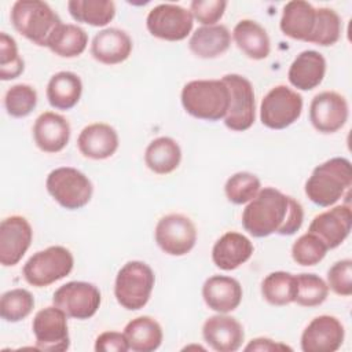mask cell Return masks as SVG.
Returning a JSON list of instances; mask_svg holds the SVG:
<instances>
[{
    "mask_svg": "<svg viewBox=\"0 0 352 352\" xmlns=\"http://www.w3.org/2000/svg\"><path fill=\"white\" fill-rule=\"evenodd\" d=\"M316 21V8L304 0H293L283 6L279 22L280 32L300 41H309Z\"/></svg>",
    "mask_w": 352,
    "mask_h": 352,
    "instance_id": "25",
    "label": "cell"
},
{
    "mask_svg": "<svg viewBox=\"0 0 352 352\" xmlns=\"http://www.w3.org/2000/svg\"><path fill=\"white\" fill-rule=\"evenodd\" d=\"M14 29L38 47H47L50 37L62 23L59 15L41 0H18L10 12Z\"/></svg>",
    "mask_w": 352,
    "mask_h": 352,
    "instance_id": "4",
    "label": "cell"
},
{
    "mask_svg": "<svg viewBox=\"0 0 352 352\" xmlns=\"http://www.w3.org/2000/svg\"><path fill=\"white\" fill-rule=\"evenodd\" d=\"M154 283L155 275L148 264L139 260L128 261L118 270L116 276V300L122 308L138 311L148 302Z\"/></svg>",
    "mask_w": 352,
    "mask_h": 352,
    "instance_id": "5",
    "label": "cell"
},
{
    "mask_svg": "<svg viewBox=\"0 0 352 352\" xmlns=\"http://www.w3.org/2000/svg\"><path fill=\"white\" fill-rule=\"evenodd\" d=\"M37 106V92L29 84H15L4 95V107L14 118L28 117Z\"/></svg>",
    "mask_w": 352,
    "mask_h": 352,
    "instance_id": "38",
    "label": "cell"
},
{
    "mask_svg": "<svg viewBox=\"0 0 352 352\" xmlns=\"http://www.w3.org/2000/svg\"><path fill=\"white\" fill-rule=\"evenodd\" d=\"M202 337L216 352H235L242 346L245 331L235 318L227 314H217L205 320Z\"/></svg>",
    "mask_w": 352,
    "mask_h": 352,
    "instance_id": "18",
    "label": "cell"
},
{
    "mask_svg": "<svg viewBox=\"0 0 352 352\" xmlns=\"http://www.w3.org/2000/svg\"><path fill=\"white\" fill-rule=\"evenodd\" d=\"M32 330L36 348L40 351L62 352L70 346L67 315L55 305L45 307L34 315Z\"/></svg>",
    "mask_w": 352,
    "mask_h": 352,
    "instance_id": "13",
    "label": "cell"
},
{
    "mask_svg": "<svg viewBox=\"0 0 352 352\" xmlns=\"http://www.w3.org/2000/svg\"><path fill=\"white\" fill-rule=\"evenodd\" d=\"M180 99L186 113L205 121L224 120L230 107V91L223 80L188 81Z\"/></svg>",
    "mask_w": 352,
    "mask_h": 352,
    "instance_id": "3",
    "label": "cell"
},
{
    "mask_svg": "<svg viewBox=\"0 0 352 352\" xmlns=\"http://www.w3.org/2000/svg\"><path fill=\"white\" fill-rule=\"evenodd\" d=\"M352 227V210L349 205H337L316 214L308 231L318 235L327 249L338 248L349 235Z\"/></svg>",
    "mask_w": 352,
    "mask_h": 352,
    "instance_id": "17",
    "label": "cell"
},
{
    "mask_svg": "<svg viewBox=\"0 0 352 352\" xmlns=\"http://www.w3.org/2000/svg\"><path fill=\"white\" fill-rule=\"evenodd\" d=\"M25 70V62L18 52L14 37L0 33V80L10 81L19 77Z\"/></svg>",
    "mask_w": 352,
    "mask_h": 352,
    "instance_id": "40",
    "label": "cell"
},
{
    "mask_svg": "<svg viewBox=\"0 0 352 352\" xmlns=\"http://www.w3.org/2000/svg\"><path fill=\"white\" fill-rule=\"evenodd\" d=\"M67 10L76 22L95 28L109 25L116 16V4L111 0H70Z\"/></svg>",
    "mask_w": 352,
    "mask_h": 352,
    "instance_id": "32",
    "label": "cell"
},
{
    "mask_svg": "<svg viewBox=\"0 0 352 352\" xmlns=\"http://www.w3.org/2000/svg\"><path fill=\"white\" fill-rule=\"evenodd\" d=\"M117 131L106 122H94L84 126L77 138L78 151L89 160L102 161L110 158L118 150Z\"/></svg>",
    "mask_w": 352,
    "mask_h": 352,
    "instance_id": "19",
    "label": "cell"
},
{
    "mask_svg": "<svg viewBox=\"0 0 352 352\" xmlns=\"http://www.w3.org/2000/svg\"><path fill=\"white\" fill-rule=\"evenodd\" d=\"M327 250L324 242L318 235L308 231L294 241L292 246V257L302 267H312L324 258Z\"/></svg>",
    "mask_w": 352,
    "mask_h": 352,
    "instance_id": "39",
    "label": "cell"
},
{
    "mask_svg": "<svg viewBox=\"0 0 352 352\" xmlns=\"http://www.w3.org/2000/svg\"><path fill=\"white\" fill-rule=\"evenodd\" d=\"M158 248L169 256L190 253L197 242V228L190 217L182 213H169L161 217L154 230Z\"/></svg>",
    "mask_w": 352,
    "mask_h": 352,
    "instance_id": "12",
    "label": "cell"
},
{
    "mask_svg": "<svg viewBox=\"0 0 352 352\" xmlns=\"http://www.w3.org/2000/svg\"><path fill=\"white\" fill-rule=\"evenodd\" d=\"M230 91V107L224 124L235 132L248 131L256 120V100L252 82L241 74H226L221 78Z\"/></svg>",
    "mask_w": 352,
    "mask_h": 352,
    "instance_id": "10",
    "label": "cell"
},
{
    "mask_svg": "<svg viewBox=\"0 0 352 352\" xmlns=\"http://www.w3.org/2000/svg\"><path fill=\"white\" fill-rule=\"evenodd\" d=\"M194 18L190 10L172 3H162L153 7L146 18L148 33L165 41H182L190 36Z\"/></svg>",
    "mask_w": 352,
    "mask_h": 352,
    "instance_id": "9",
    "label": "cell"
},
{
    "mask_svg": "<svg viewBox=\"0 0 352 352\" xmlns=\"http://www.w3.org/2000/svg\"><path fill=\"white\" fill-rule=\"evenodd\" d=\"M346 99L336 91H323L314 96L309 104V121L320 133H336L348 121Z\"/></svg>",
    "mask_w": 352,
    "mask_h": 352,
    "instance_id": "14",
    "label": "cell"
},
{
    "mask_svg": "<svg viewBox=\"0 0 352 352\" xmlns=\"http://www.w3.org/2000/svg\"><path fill=\"white\" fill-rule=\"evenodd\" d=\"M102 302L100 290L89 282L72 280L59 286L54 296L52 304L60 308L67 318L85 320L92 318Z\"/></svg>",
    "mask_w": 352,
    "mask_h": 352,
    "instance_id": "11",
    "label": "cell"
},
{
    "mask_svg": "<svg viewBox=\"0 0 352 352\" xmlns=\"http://www.w3.org/2000/svg\"><path fill=\"white\" fill-rule=\"evenodd\" d=\"M82 81L73 72H58L55 73L45 89L48 103L58 110L73 109L81 98Z\"/></svg>",
    "mask_w": 352,
    "mask_h": 352,
    "instance_id": "28",
    "label": "cell"
},
{
    "mask_svg": "<svg viewBox=\"0 0 352 352\" xmlns=\"http://www.w3.org/2000/svg\"><path fill=\"white\" fill-rule=\"evenodd\" d=\"M246 352L249 351H260V352H276V351H292V348L286 344H282L279 341H274L267 337H257L252 340L245 348Z\"/></svg>",
    "mask_w": 352,
    "mask_h": 352,
    "instance_id": "44",
    "label": "cell"
},
{
    "mask_svg": "<svg viewBox=\"0 0 352 352\" xmlns=\"http://www.w3.org/2000/svg\"><path fill=\"white\" fill-rule=\"evenodd\" d=\"M296 275L286 271L268 274L261 282V296L275 307H283L294 302Z\"/></svg>",
    "mask_w": 352,
    "mask_h": 352,
    "instance_id": "33",
    "label": "cell"
},
{
    "mask_svg": "<svg viewBox=\"0 0 352 352\" xmlns=\"http://www.w3.org/2000/svg\"><path fill=\"white\" fill-rule=\"evenodd\" d=\"M232 40L250 59H265L271 52V41L267 30L253 19H242L232 29Z\"/></svg>",
    "mask_w": 352,
    "mask_h": 352,
    "instance_id": "26",
    "label": "cell"
},
{
    "mask_svg": "<svg viewBox=\"0 0 352 352\" xmlns=\"http://www.w3.org/2000/svg\"><path fill=\"white\" fill-rule=\"evenodd\" d=\"M324 74V56L315 50H305L300 52L292 62L287 72V80L300 91H311L323 81Z\"/></svg>",
    "mask_w": 352,
    "mask_h": 352,
    "instance_id": "24",
    "label": "cell"
},
{
    "mask_svg": "<svg viewBox=\"0 0 352 352\" xmlns=\"http://www.w3.org/2000/svg\"><path fill=\"white\" fill-rule=\"evenodd\" d=\"M45 188L54 201L67 210L84 208L94 192V186L88 176L72 166L52 169L47 176Z\"/></svg>",
    "mask_w": 352,
    "mask_h": 352,
    "instance_id": "7",
    "label": "cell"
},
{
    "mask_svg": "<svg viewBox=\"0 0 352 352\" xmlns=\"http://www.w3.org/2000/svg\"><path fill=\"white\" fill-rule=\"evenodd\" d=\"M33 239L30 223L19 214L6 217L0 223V263L4 267L16 265Z\"/></svg>",
    "mask_w": 352,
    "mask_h": 352,
    "instance_id": "15",
    "label": "cell"
},
{
    "mask_svg": "<svg viewBox=\"0 0 352 352\" xmlns=\"http://www.w3.org/2000/svg\"><path fill=\"white\" fill-rule=\"evenodd\" d=\"M261 190L260 179L250 172H236L224 184V192L231 204L242 205L250 202Z\"/></svg>",
    "mask_w": 352,
    "mask_h": 352,
    "instance_id": "37",
    "label": "cell"
},
{
    "mask_svg": "<svg viewBox=\"0 0 352 352\" xmlns=\"http://www.w3.org/2000/svg\"><path fill=\"white\" fill-rule=\"evenodd\" d=\"M304 221L302 205L275 187H264L242 212V226L254 238L296 234Z\"/></svg>",
    "mask_w": 352,
    "mask_h": 352,
    "instance_id": "1",
    "label": "cell"
},
{
    "mask_svg": "<svg viewBox=\"0 0 352 352\" xmlns=\"http://www.w3.org/2000/svg\"><path fill=\"white\" fill-rule=\"evenodd\" d=\"M132 38L125 30L106 28L95 34L91 43V55L103 65H118L126 60L132 52Z\"/></svg>",
    "mask_w": 352,
    "mask_h": 352,
    "instance_id": "22",
    "label": "cell"
},
{
    "mask_svg": "<svg viewBox=\"0 0 352 352\" xmlns=\"http://www.w3.org/2000/svg\"><path fill=\"white\" fill-rule=\"evenodd\" d=\"M33 139L41 151L50 154L59 153L69 143L70 124L58 113L44 111L34 121Z\"/></svg>",
    "mask_w": 352,
    "mask_h": 352,
    "instance_id": "20",
    "label": "cell"
},
{
    "mask_svg": "<svg viewBox=\"0 0 352 352\" xmlns=\"http://www.w3.org/2000/svg\"><path fill=\"white\" fill-rule=\"evenodd\" d=\"M327 286L336 294L349 297L352 294V260L336 261L327 271Z\"/></svg>",
    "mask_w": 352,
    "mask_h": 352,
    "instance_id": "41",
    "label": "cell"
},
{
    "mask_svg": "<svg viewBox=\"0 0 352 352\" xmlns=\"http://www.w3.org/2000/svg\"><path fill=\"white\" fill-rule=\"evenodd\" d=\"M96 352H126L129 351L128 341L124 333L120 331H103L95 340Z\"/></svg>",
    "mask_w": 352,
    "mask_h": 352,
    "instance_id": "43",
    "label": "cell"
},
{
    "mask_svg": "<svg viewBox=\"0 0 352 352\" xmlns=\"http://www.w3.org/2000/svg\"><path fill=\"white\" fill-rule=\"evenodd\" d=\"M227 8V1L224 0H192L190 3V12L195 21L202 26L217 25L223 18Z\"/></svg>",
    "mask_w": 352,
    "mask_h": 352,
    "instance_id": "42",
    "label": "cell"
},
{
    "mask_svg": "<svg viewBox=\"0 0 352 352\" xmlns=\"http://www.w3.org/2000/svg\"><path fill=\"white\" fill-rule=\"evenodd\" d=\"M252 241L236 231L223 234L212 248V260L221 271H234L245 264L253 254Z\"/></svg>",
    "mask_w": 352,
    "mask_h": 352,
    "instance_id": "23",
    "label": "cell"
},
{
    "mask_svg": "<svg viewBox=\"0 0 352 352\" xmlns=\"http://www.w3.org/2000/svg\"><path fill=\"white\" fill-rule=\"evenodd\" d=\"M34 308L33 294L22 287L11 289L1 294L0 316L8 323H16L30 315Z\"/></svg>",
    "mask_w": 352,
    "mask_h": 352,
    "instance_id": "34",
    "label": "cell"
},
{
    "mask_svg": "<svg viewBox=\"0 0 352 352\" xmlns=\"http://www.w3.org/2000/svg\"><path fill=\"white\" fill-rule=\"evenodd\" d=\"M231 45V33L224 25L201 26L188 40L190 51L201 59H214L221 56Z\"/></svg>",
    "mask_w": 352,
    "mask_h": 352,
    "instance_id": "27",
    "label": "cell"
},
{
    "mask_svg": "<svg viewBox=\"0 0 352 352\" xmlns=\"http://www.w3.org/2000/svg\"><path fill=\"white\" fill-rule=\"evenodd\" d=\"M345 338L344 324L331 315L314 318L301 334V349L304 352H336Z\"/></svg>",
    "mask_w": 352,
    "mask_h": 352,
    "instance_id": "16",
    "label": "cell"
},
{
    "mask_svg": "<svg viewBox=\"0 0 352 352\" xmlns=\"http://www.w3.org/2000/svg\"><path fill=\"white\" fill-rule=\"evenodd\" d=\"M88 45L87 32L74 23H60L48 40L47 48L60 58L80 56Z\"/></svg>",
    "mask_w": 352,
    "mask_h": 352,
    "instance_id": "31",
    "label": "cell"
},
{
    "mask_svg": "<svg viewBox=\"0 0 352 352\" xmlns=\"http://www.w3.org/2000/svg\"><path fill=\"white\" fill-rule=\"evenodd\" d=\"M182 161L179 143L169 136L155 138L144 151V164L157 175H169L176 170Z\"/></svg>",
    "mask_w": 352,
    "mask_h": 352,
    "instance_id": "30",
    "label": "cell"
},
{
    "mask_svg": "<svg viewBox=\"0 0 352 352\" xmlns=\"http://www.w3.org/2000/svg\"><path fill=\"white\" fill-rule=\"evenodd\" d=\"M351 187V161L344 157H333L312 170L305 182L304 191L312 204L329 208L338 202Z\"/></svg>",
    "mask_w": 352,
    "mask_h": 352,
    "instance_id": "2",
    "label": "cell"
},
{
    "mask_svg": "<svg viewBox=\"0 0 352 352\" xmlns=\"http://www.w3.org/2000/svg\"><path fill=\"white\" fill-rule=\"evenodd\" d=\"M329 296V286L316 274L296 275L294 302L301 307H318L326 301Z\"/></svg>",
    "mask_w": 352,
    "mask_h": 352,
    "instance_id": "36",
    "label": "cell"
},
{
    "mask_svg": "<svg viewBox=\"0 0 352 352\" xmlns=\"http://www.w3.org/2000/svg\"><path fill=\"white\" fill-rule=\"evenodd\" d=\"M341 30H342V22L337 11L329 7L316 8L315 28L308 43H312L320 47L334 45L341 37Z\"/></svg>",
    "mask_w": 352,
    "mask_h": 352,
    "instance_id": "35",
    "label": "cell"
},
{
    "mask_svg": "<svg viewBox=\"0 0 352 352\" xmlns=\"http://www.w3.org/2000/svg\"><path fill=\"white\" fill-rule=\"evenodd\" d=\"M243 290L241 283L227 275H213L202 286V298L209 309L217 314L235 311L242 301Z\"/></svg>",
    "mask_w": 352,
    "mask_h": 352,
    "instance_id": "21",
    "label": "cell"
},
{
    "mask_svg": "<svg viewBox=\"0 0 352 352\" xmlns=\"http://www.w3.org/2000/svg\"><path fill=\"white\" fill-rule=\"evenodd\" d=\"M302 96L286 87L275 85L260 103V121L270 129H285L294 124L302 113Z\"/></svg>",
    "mask_w": 352,
    "mask_h": 352,
    "instance_id": "8",
    "label": "cell"
},
{
    "mask_svg": "<svg viewBox=\"0 0 352 352\" xmlns=\"http://www.w3.org/2000/svg\"><path fill=\"white\" fill-rule=\"evenodd\" d=\"M124 334L133 352H153L161 346L164 338L161 324L147 315L129 320L124 327Z\"/></svg>",
    "mask_w": 352,
    "mask_h": 352,
    "instance_id": "29",
    "label": "cell"
},
{
    "mask_svg": "<svg viewBox=\"0 0 352 352\" xmlns=\"http://www.w3.org/2000/svg\"><path fill=\"white\" fill-rule=\"evenodd\" d=\"M74 267V257L65 246H48L36 252L25 263L22 274L25 280L34 287H47L66 278Z\"/></svg>",
    "mask_w": 352,
    "mask_h": 352,
    "instance_id": "6",
    "label": "cell"
}]
</instances>
